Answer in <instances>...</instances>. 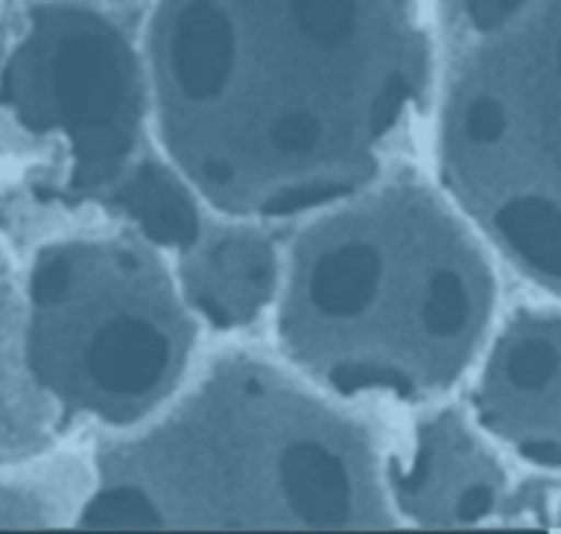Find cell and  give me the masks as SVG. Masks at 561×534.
I'll use <instances>...</instances> for the list:
<instances>
[{"mask_svg":"<svg viewBox=\"0 0 561 534\" xmlns=\"http://www.w3.org/2000/svg\"><path fill=\"white\" fill-rule=\"evenodd\" d=\"M140 55L163 158L259 223L385 175L433 69L410 0H156Z\"/></svg>","mask_w":561,"mask_h":534,"instance_id":"cell-1","label":"cell"},{"mask_svg":"<svg viewBox=\"0 0 561 534\" xmlns=\"http://www.w3.org/2000/svg\"><path fill=\"white\" fill-rule=\"evenodd\" d=\"M373 426L247 349L221 351L89 454L81 529H396Z\"/></svg>","mask_w":561,"mask_h":534,"instance_id":"cell-2","label":"cell"},{"mask_svg":"<svg viewBox=\"0 0 561 534\" xmlns=\"http://www.w3.org/2000/svg\"><path fill=\"white\" fill-rule=\"evenodd\" d=\"M495 301L481 234L438 186L390 166L280 252L275 337L335 400L436 403L488 344Z\"/></svg>","mask_w":561,"mask_h":534,"instance_id":"cell-3","label":"cell"},{"mask_svg":"<svg viewBox=\"0 0 561 534\" xmlns=\"http://www.w3.org/2000/svg\"><path fill=\"white\" fill-rule=\"evenodd\" d=\"M438 189L513 269L559 292V0H436Z\"/></svg>","mask_w":561,"mask_h":534,"instance_id":"cell-4","label":"cell"},{"mask_svg":"<svg viewBox=\"0 0 561 534\" xmlns=\"http://www.w3.org/2000/svg\"><path fill=\"white\" fill-rule=\"evenodd\" d=\"M21 292L26 363L64 423L129 429L193 369V312L161 249L129 227L37 243Z\"/></svg>","mask_w":561,"mask_h":534,"instance_id":"cell-5","label":"cell"},{"mask_svg":"<svg viewBox=\"0 0 561 534\" xmlns=\"http://www.w3.org/2000/svg\"><path fill=\"white\" fill-rule=\"evenodd\" d=\"M140 40L92 0H0V143L101 198L147 152Z\"/></svg>","mask_w":561,"mask_h":534,"instance_id":"cell-6","label":"cell"},{"mask_svg":"<svg viewBox=\"0 0 561 534\" xmlns=\"http://www.w3.org/2000/svg\"><path fill=\"white\" fill-rule=\"evenodd\" d=\"M470 392L484 438L530 468H559V315L553 306L516 309L481 349Z\"/></svg>","mask_w":561,"mask_h":534,"instance_id":"cell-7","label":"cell"},{"mask_svg":"<svg viewBox=\"0 0 561 534\" xmlns=\"http://www.w3.org/2000/svg\"><path fill=\"white\" fill-rule=\"evenodd\" d=\"M385 484L401 526H481L510 500L507 472L484 432L453 406L421 418L410 449L385 457Z\"/></svg>","mask_w":561,"mask_h":534,"instance_id":"cell-8","label":"cell"},{"mask_svg":"<svg viewBox=\"0 0 561 534\" xmlns=\"http://www.w3.org/2000/svg\"><path fill=\"white\" fill-rule=\"evenodd\" d=\"M280 246L259 220L221 218L178 252V289L195 321L232 332L259 321L275 301Z\"/></svg>","mask_w":561,"mask_h":534,"instance_id":"cell-9","label":"cell"},{"mask_svg":"<svg viewBox=\"0 0 561 534\" xmlns=\"http://www.w3.org/2000/svg\"><path fill=\"white\" fill-rule=\"evenodd\" d=\"M64 426L26 363L21 275L0 249V463L41 461L58 446Z\"/></svg>","mask_w":561,"mask_h":534,"instance_id":"cell-10","label":"cell"},{"mask_svg":"<svg viewBox=\"0 0 561 534\" xmlns=\"http://www.w3.org/2000/svg\"><path fill=\"white\" fill-rule=\"evenodd\" d=\"M118 209L124 227L156 249L184 252L207 223L201 200L167 158L144 152L124 175L101 195Z\"/></svg>","mask_w":561,"mask_h":534,"instance_id":"cell-11","label":"cell"},{"mask_svg":"<svg viewBox=\"0 0 561 534\" xmlns=\"http://www.w3.org/2000/svg\"><path fill=\"white\" fill-rule=\"evenodd\" d=\"M92 472L75 454L49 461L18 463L12 472L0 463V529L75 526L87 498Z\"/></svg>","mask_w":561,"mask_h":534,"instance_id":"cell-12","label":"cell"},{"mask_svg":"<svg viewBox=\"0 0 561 534\" xmlns=\"http://www.w3.org/2000/svg\"><path fill=\"white\" fill-rule=\"evenodd\" d=\"M92 3H101V7H121V3H133V0H92Z\"/></svg>","mask_w":561,"mask_h":534,"instance_id":"cell-13","label":"cell"}]
</instances>
